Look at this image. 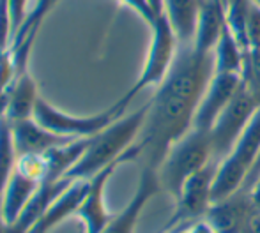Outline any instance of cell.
<instances>
[{
  "label": "cell",
  "mask_w": 260,
  "mask_h": 233,
  "mask_svg": "<svg viewBox=\"0 0 260 233\" xmlns=\"http://www.w3.org/2000/svg\"><path fill=\"white\" fill-rule=\"evenodd\" d=\"M163 13L174 28L179 45H193L204 0H163Z\"/></svg>",
  "instance_id": "16"
},
{
  "label": "cell",
  "mask_w": 260,
  "mask_h": 233,
  "mask_svg": "<svg viewBox=\"0 0 260 233\" xmlns=\"http://www.w3.org/2000/svg\"><path fill=\"white\" fill-rule=\"evenodd\" d=\"M147 4H149V7L152 9V13L156 14V18L159 16V14H163V11H165V2H163V0H147Z\"/></svg>",
  "instance_id": "23"
},
{
  "label": "cell",
  "mask_w": 260,
  "mask_h": 233,
  "mask_svg": "<svg viewBox=\"0 0 260 233\" xmlns=\"http://www.w3.org/2000/svg\"><path fill=\"white\" fill-rule=\"evenodd\" d=\"M243 74L234 72H214L212 80L209 82L206 94H204L200 106L197 110L193 127L197 129L211 131L216 119L221 115V111L229 106L239 89L243 87Z\"/></svg>",
  "instance_id": "9"
},
{
  "label": "cell",
  "mask_w": 260,
  "mask_h": 233,
  "mask_svg": "<svg viewBox=\"0 0 260 233\" xmlns=\"http://www.w3.org/2000/svg\"><path fill=\"white\" fill-rule=\"evenodd\" d=\"M260 156V108L251 116L250 124L237 143L234 145L232 152L223 159L216 170V177L212 182V203L221 202L226 196L236 192L244 182L246 175L253 168L255 161Z\"/></svg>",
  "instance_id": "4"
},
{
  "label": "cell",
  "mask_w": 260,
  "mask_h": 233,
  "mask_svg": "<svg viewBox=\"0 0 260 233\" xmlns=\"http://www.w3.org/2000/svg\"><path fill=\"white\" fill-rule=\"evenodd\" d=\"M243 78L250 94L253 96L255 103L260 108V48L251 50L250 60H248L246 67H244Z\"/></svg>",
  "instance_id": "20"
},
{
  "label": "cell",
  "mask_w": 260,
  "mask_h": 233,
  "mask_svg": "<svg viewBox=\"0 0 260 233\" xmlns=\"http://www.w3.org/2000/svg\"><path fill=\"white\" fill-rule=\"evenodd\" d=\"M257 110H258V104L255 103L246 83L243 82V87L239 89V92L234 96V99L229 103V106L216 119L214 126L211 129V147H212L211 161L219 165L232 152L234 145L237 143L239 136L246 129V126L250 124L251 116L255 115Z\"/></svg>",
  "instance_id": "7"
},
{
  "label": "cell",
  "mask_w": 260,
  "mask_h": 233,
  "mask_svg": "<svg viewBox=\"0 0 260 233\" xmlns=\"http://www.w3.org/2000/svg\"><path fill=\"white\" fill-rule=\"evenodd\" d=\"M211 159V131L191 127L177 143L172 145L165 161L157 168L161 189H165L175 202L186 180L209 165Z\"/></svg>",
  "instance_id": "3"
},
{
  "label": "cell",
  "mask_w": 260,
  "mask_h": 233,
  "mask_svg": "<svg viewBox=\"0 0 260 233\" xmlns=\"http://www.w3.org/2000/svg\"><path fill=\"white\" fill-rule=\"evenodd\" d=\"M157 233H168V230H167V228H165V226H163V228H161V230H159V231H157Z\"/></svg>",
  "instance_id": "25"
},
{
  "label": "cell",
  "mask_w": 260,
  "mask_h": 233,
  "mask_svg": "<svg viewBox=\"0 0 260 233\" xmlns=\"http://www.w3.org/2000/svg\"><path fill=\"white\" fill-rule=\"evenodd\" d=\"M90 143V138H78L73 140L71 143H66L62 147H57L53 150L46 152V180L48 182H58L66 177V173L80 161L83 152L87 150Z\"/></svg>",
  "instance_id": "18"
},
{
  "label": "cell",
  "mask_w": 260,
  "mask_h": 233,
  "mask_svg": "<svg viewBox=\"0 0 260 233\" xmlns=\"http://www.w3.org/2000/svg\"><path fill=\"white\" fill-rule=\"evenodd\" d=\"M218 165L211 161L186 180L181 195L175 200V210L167 221L165 228L168 233L182 226H193L199 219L206 217L209 207L212 205V182L216 177Z\"/></svg>",
  "instance_id": "8"
},
{
  "label": "cell",
  "mask_w": 260,
  "mask_h": 233,
  "mask_svg": "<svg viewBox=\"0 0 260 233\" xmlns=\"http://www.w3.org/2000/svg\"><path fill=\"white\" fill-rule=\"evenodd\" d=\"M151 30H152L151 46H149L147 60H145L144 69H142L137 83L122 96L129 103L144 89H147L151 85H159L165 80V76L168 74V71H170L172 64L175 60V55H177L179 41L175 37L174 28H172L168 18L165 16V13L159 14L152 21Z\"/></svg>",
  "instance_id": "6"
},
{
  "label": "cell",
  "mask_w": 260,
  "mask_h": 233,
  "mask_svg": "<svg viewBox=\"0 0 260 233\" xmlns=\"http://www.w3.org/2000/svg\"><path fill=\"white\" fill-rule=\"evenodd\" d=\"M149 103L129 115H122L106 129L90 138V143L80 161L66 173L68 180H90L117 161H137L138 148L135 141L140 136L147 116Z\"/></svg>",
  "instance_id": "2"
},
{
  "label": "cell",
  "mask_w": 260,
  "mask_h": 233,
  "mask_svg": "<svg viewBox=\"0 0 260 233\" xmlns=\"http://www.w3.org/2000/svg\"><path fill=\"white\" fill-rule=\"evenodd\" d=\"M11 126H13V138L18 158L20 156H45L53 148L78 140V138L60 136V134L52 133L50 129L43 127L34 116L11 122Z\"/></svg>",
  "instance_id": "13"
},
{
  "label": "cell",
  "mask_w": 260,
  "mask_h": 233,
  "mask_svg": "<svg viewBox=\"0 0 260 233\" xmlns=\"http://www.w3.org/2000/svg\"><path fill=\"white\" fill-rule=\"evenodd\" d=\"M214 76V55L200 53L193 45H179L168 74L149 101L140 136L135 141L138 159L157 172L172 145L193 127L209 82Z\"/></svg>",
  "instance_id": "1"
},
{
  "label": "cell",
  "mask_w": 260,
  "mask_h": 233,
  "mask_svg": "<svg viewBox=\"0 0 260 233\" xmlns=\"http://www.w3.org/2000/svg\"><path fill=\"white\" fill-rule=\"evenodd\" d=\"M87 189H89V180H73L69 187H66L57 198L50 202V205L39 216L28 233H50L68 217L75 216L85 198Z\"/></svg>",
  "instance_id": "14"
},
{
  "label": "cell",
  "mask_w": 260,
  "mask_h": 233,
  "mask_svg": "<svg viewBox=\"0 0 260 233\" xmlns=\"http://www.w3.org/2000/svg\"><path fill=\"white\" fill-rule=\"evenodd\" d=\"M124 163L126 161L113 163V165H110L108 168H105L103 172H100L96 177L89 180L87 195L75 214L85 224V233H101L106 228V224L110 223V219H112V214L106 210L105 205V189L113 172Z\"/></svg>",
  "instance_id": "11"
},
{
  "label": "cell",
  "mask_w": 260,
  "mask_h": 233,
  "mask_svg": "<svg viewBox=\"0 0 260 233\" xmlns=\"http://www.w3.org/2000/svg\"><path fill=\"white\" fill-rule=\"evenodd\" d=\"M159 189L161 184H159L157 172L144 166L140 173V180H138V187L135 191V196L117 216H112L110 223L106 224V228L101 233H135V228H137V223L140 219L142 210L145 209L149 200L159 192Z\"/></svg>",
  "instance_id": "12"
},
{
  "label": "cell",
  "mask_w": 260,
  "mask_h": 233,
  "mask_svg": "<svg viewBox=\"0 0 260 233\" xmlns=\"http://www.w3.org/2000/svg\"><path fill=\"white\" fill-rule=\"evenodd\" d=\"M38 97H39L38 83L32 78L30 69H27L21 74L14 76L9 89H7L6 116L11 122L32 119Z\"/></svg>",
  "instance_id": "15"
},
{
  "label": "cell",
  "mask_w": 260,
  "mask_h": 233,
  "mask_svg": "<svg viewBox=\"0 0 260 233\" xmlns=\"http://www.w3.org/2000/svg\"><path fill=\"white\" fill-rule=\"evenodd\" d=\"M248 41L251 50L260 48V7L250 2L248 9Z\"/></svg>",
  "instance_id": "21"
},
{
  "label": "cell",
  "mask_w": 260,
  "mask_h": 233,
  "mask_svg": "<svg viewBox=\"0 0 260 233\" xmlns=\"http://www.w3.org/2000/svg\"><path fill=\"white\" fill-rule=\"evenodd\" d=\"M214 55V72H234V74H243L248 60L246 53L243 52L241 45L237 43L236 35L232 34L229 23L225 20L223 30L216 43V48L212 52Z\"/></svg>",
  "instance_id": "17"
},
{
  "label": "cell",
  "mask_w": 260,
  "mask_h": 233,
  "mask_svg": "<svg viewBox=\"0 0 260 233\" xmlns=\"http://www.w3.org/2000/svg\"><path fill=\"white\" fill-rule=\"evenodd\" d=\"M251 207V191L237 189L225 200L209 207L204 223L211 228L212 233H241Z\"/></svg>",
  "instance_id": "10"
},
{
  "label": "cell",
  "mask_w": 260,
  "mask_h": 233,
  "mask_svg": "<svg viewBox=\"0 0 260 233\" xmlns=\"http://www.w3.org/2000/svg\"><path fill=\"white\" fill-rule=\"evenodd\" d=\"M127 106H129V101L120 97L117 103H113L112 106L100 111V113L89 115V116H76V115L64 113L62 110L52 106L48 101L39 96L32 116L43 127L50 129L55 134H60V136L92 138L98 133H101L103 129H106L112 122H115L119 116H122Z\"/></svg>",
  "instance_id": "5"
},
{
  "label": "cell",
  "mask_w": 260,
  "mask_h": 233,
  "mask_svg": "<svg viewBox=\"0 0 260 233\" xmlns=\"http://www.w3.org/2000/svg\"><path fill=\"white\" fill-rule=\"evenodd\" d=\"M250 2H253L255 6H258V7H260V0H250Z\"/></svg>",
  "instance_id": "24"
},
{
  "label": "cell",
  "mask_w": 260,
  "mask_h": 233,
  "mask_svg": "<svg viewBox=\"0 0 260 233\" xmlns=\"http://www.w3.org/2000/svg\"><path fill=\"white\" fill-rule=\"evenodd\" d=\"M30 0H9V20H11V39L21 27L25 18L28 16L27 6Z\"/></svg>",
  "instance_id": "22"
},
{
  "label": "cell",
  "mask_w": 260,
  "mask_h": 233,
  "mask_svg": "<svg viewBox=\"0 0 260 233\" xmlns=\"http://www.w3.org/2000/svg\"><path fill=\"white\" fill-rule=\"evenodd\" d=\"M18 163V152L14 147L13 126L6 115L0 116V196L6 191L11 175Z\"/></svg>",
  "instance_id": "19"
}]
</instances>
